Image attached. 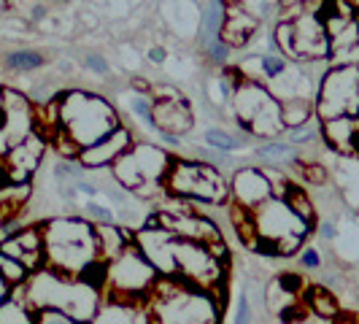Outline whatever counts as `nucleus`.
Masks as SVG:
<instances>
[{"label": "nucleus", "mask_w": 359, "mask_h": 324, "mask_svg": "<svg viewBox=\"0 0 359 324\" xmlns=\"http://www.w3.org/2000/svg\"><path fill=\"white\" fill-rule=\"evenodd\" d=\"M176 270H179V278L184 284L203 292H216V289H224V268L227 262L219 259L211 246H203V243H192V241H181L176 238Z\"/></svg>", "instance_id": "12"}, {"label": "nucleus", "mask_w": 359, "mask_h": 324, "mask_svg": "<svg viewBox=\"0 0 359 324\" xmlns=\"http://www.w3.org/2000/svg\"><path fill=\"white\" fill-rule=\"evenodd\" d=\"M11 295H14V287H11V284H8V281L0 276V306H3V303H6Z\"/></svg>", "instance_id": "46"}, {"label": "nucleus", "mask_w": 359, "mask_h": 324, "mask_svg": "<svg viewBox=\"0 0 359 324\" xmlns=\"http://www.w3.org/2000/svg\"><path fill=\"white\" fill-rule=\"evenodd\" d=\"M133 146V133L127 127H116L111 135H106L103 141H97L95 146L79 151V165L87 170V168H103V165H114L119 157H125Z\"/></svg>", "instance_id": "16"}, {"label": "nucleus", "mask_w": 359, "mask_h": 324, "mask_svg": "<svg viewBox=\"0 0 359 324\" xmlns=\"http://www.w3.org/2000/svg\"><path fill=\"white\" fill-rule=\"evenodd\" d=\"M319 235H322L324 241H335V238H338V227H335L332 222H322V224H319Z\"/></svg>", "instance_id": "43"}, {"label": "nucleus", "mask_w": 359, "mask_h": 324, "mask_svg": "<svg viewBox=\"0 0 359 324\" xmlns=\"http://www.w3.org/2000/svg\"><path fill=\"white\" fill-rule=\"evenodd\" d=\"M235 97V125L243 127L249 135L257 138H276L281 130H287L281 116V100L273 97L268 87H262L254 79H241L233 92Z\"/></svg>", "instance_id": "5"}, {"label": "nucleus", "mask_w": 359, "mask_h": 324, "mask_svg": "<svg viewBox=\"0 0 359 324\" xmlns=\"http://www.w3.org/2000/svg\"><path fill=\"white\" fill-rule=\"evenodd\" d=\"M300 268L319 270V268H322V254L316 252L313 246H306V249H300Z\"/></svg>", "instance_id": "40"}, {"label": "nucleus", "mask_w": 359, "mask_h": 324, "mask_svg": "<svg viewBox=\"0 0 359 324\" xmlns=\"http://www.w3.org/2000/svg\"><path fill=\"white\" fill-rule=\"evenodd\" d=\"M224 17H227V6L222 0H208V6L203 11V22H200V46L203 49L222 38Z\"/></svg>", "instance_id": "24"}, {"label": "nucleus", "mask_w": 359, "mask_h": 324, "mask_svg": "<svg viewBox=\"0 0 359 324\" xmlns=\"http://www.w3.org/2000/svg\"><path fill=\"white\" fill-rule=\"evenodd\" d=\"M135 246L141 249L146 259L154 265V270L160 273V278H179L176 270V235H170L165 227H141L135 233Z\"/></svg>", "instance_id": "13"}, {"label": "nucleus", "mask_w": 359, "mask_h": 324, "mask_svg": "<svg viewBox=\"0 0 359 324\" xmlns=\"http://www.w3.org/2000/svg\"><path fill=\"white\" fill-rule=\"evenodd\" d=\"M203 141L211 146V149H216V151H224V154H230V151L243 146V141H238L235 135H230L227 130H219V127H208L205 135H203Z\"/></svg>", "instance_id": "32"}, {"label": "nucleus", "mask_w": 359, "mask_h": 324, "mask_svg": "<svg viewBox=\"0 0 359 324\" xmlns=\"http://www.w3.org/2000/svg\"><path fill=\"white\" fill-rule=\"evenodd\" d=\"M319 138V127L313 125V122H306V125H300V127H292L289 130V144L292 146H306V144H313Z\"/></svg>", "instance_id": "34"}, {"label": "nucleus", "mask_w": 359, "mask_h": 324, "mask_svg": "<svg viewBox=\"0 0 359 324\" xmlns=\"http://www.w3.org/2000/svg\"><path fill=\"white\" fill-rule=\"evenodd\" d=\"M76 189H79V195H87V198H95V195H97V189H95V187H92L90 181H76Z\"/></svg>", "instance_id": "45"}, {"label": "nucleus", "mask_w": 359, "mask_h": 324, "mask_svg": "<svg viewBox=\"0 0 359 324\" xmlns=\"http://www.w3.org/2000/svg\"><path fill=\"white\" fill-rule=\"evenodd\" d=\"M170 162H173L170 154L160 146L133 144L125 157H119L114 162V176H116L122 189H133V192L144 195L146 184L157 187V184L165 181Z\"/></svg>", "instance_id": "9"}, {"label": "nucleus", "mask_w": 359, "mask_h": 324, "mask_svg": "<svg viewBox=\"0 0 359 324\" xmlns=\"http://www.w3.org/2000/svg\"><path fill=\"white\" fill-rule=\"evenodd\" d=\"M160 138H162V144H165V146H173V149H176V146L181 144L176 133H160Z\"/></svg>", "instance_id": "48"}, {"label": "nucleus", "mask_w": 359, "mask_h": 324, "mask_svg": "<svg viewBox=\"0 0 359 324\" xmlns=\"http://www.w3.org/2000/svg\"><path fill=\"white\" fill-rule=\"evenodd\" d=\"M313 108L322 122L359 116V62H341L324 73Z\"/></svg>", "instance_id": "8"}, {"label": "nucleus", "mask_w": 359, "mask_h": 324, "mask_svg": "<svg viewBox=\"0 0 359 324\" xmlns=\"http://www.w3.org/2000/svg\"><path fill=\"white\" fill-rule=\"evenodd\" d=\"M84 68H87V71H92V73H100V76H103V73H108V62L103 60V57H100V54H90V57L84 60Z\"/></svg>", "instance_id": "42"}, {"label": "nucleus", "mask_w": 359, "mask_h": 324, "mask_svg": "<svg viewBox=\"0 0 359 324\" xmlns=\"http://www.w3.org/2000/svg\"><path fill=\"white\" fill-rule=\"evenodd\" d=\"M90 324H151V319H149L146 303L122 300V297H103V303Z\"/></svg>", "instance_id": "18"}, {"label": "nucleus", "mask_w": 359, "mask_h": 324, "mask_svg": "<svg viewBox=\"0 0 359 324\" xmlns=\"http://www.w3.org/2000/svg\"><path fill=\"white\" fill-rule=\"evenodd\" d=\"M0 324H38V311L27 303L22 287L14 289V295L0 306Z\"/></svg>", "instance_id": "23"}, {"label": "nucleus", "mask_w": 359, "mask_h": 324, "mask_svg": "<svg viewBox=\"0 0 359 324\" xmlns=\"http://www.w3.org/2000/svg\"><path fill=\"white\" fill-rule=\"evenodd\" d=\"M43 230V268L79 278L92 262L100 259L97 241H95V224L79 216H57L52 222L41 224Z\"/></svg>", "instance_id": "1"}, {"label": "nucleus", "mask_w": 359, "mask_h": 324, "mask_svg": "<svg viewBox=\"0 0 359 324\" xmlns=\"http://www.w3.org/2000/svg\"><path fill=\"white\" fill-rule=\"evenodd\" d=\"M313 103L311 100H284L281 103V116H284V125L292 130V127H300L313 119Z\"/></svg>", "instance_id": "28"}, {"label": "nucleus", "mask_w": 359, "mask_h": 324, "mask_svg": "<svg viewBox=\"0 0 359 324\" xmlns=\"http://www.w3.org/2000/svg\"><path fill=\"white\" fill-rule=\"evenodd\" d=\"M41 65H43V54L30 52V49H22V52H11L8 57H6V68H11V71H19V73L38 71Z\"/></svg>", "instance_id": "30"}, {"label": "nucleus", "mask_w": 359, "mask_h": 324, "mask_svg": "<svg viewBox=\"0 0 359 324\" xmlns=\"http://www.w3.org/2000/svg\"><path fill=\"white\" fill-rule=\"evenodd\" d=\"M203 52H205V60H208V62H214V65H227V60H230V52H233V49L219 38V41H214V43H208Z\"/></svg>", "instance_id": "35"}, {"label": "nucleus", "mask_w": 359, "mask_h": 324, "mask_svg": "<svg viewBox=\"0 0 359 324\" xmlns=\"http://www.w3.org/2000/svg\"><path fill=\"white\" fill-rule=\"evenodd\" d=\"M3 100H6V90H0V108H3Z\"/></svg>", "instance_id": "49"}, {"label": "nucleus", "mask_w": 359, "mask_h": 324, "mask_svg": "<svg viewBox=\"0 0 359 324\" xmlns=\"http://www.w3.org/2000/svg\"><path fill=\"white\" fill-rule=\"evenodd\" d=\"M322 135L335 151L359 157V116H341L322 122Z\"/></svg>", "instance_id": "19"}, {"label": "nucleus", "mask_w": 359, "mask_h": 324, "mask_svg": "<svg viewBox=\"0 0 359 324\" xmlns=\"http://www.w3.org/2000/svg\"><path fill=\"white\" fill-rule=\"evenodd\" d=\"M219 303L214 292H203L181 278H157L146 308L151 324H219Z\"/></svg>", "instance_id": "3"}, {"label": "nucleus", "mask_w": 359, "mask_h": 324, "mask_svg": "<svg viewBox=\"0 0 359 324\" xmlns=\"http://www.w3.org/2000/svg\"><path fill=\"white\" fill-rule=\"evenodd\" d=\"M154 122H157L160 133H176V135L187 133L192 127L189 103L181 97L179 92L154 97Z\"/></svg>", "instance_id": "17"}, {"label": "nucleus", "mask_w": 359, "mask_h": 324, "mask_svg": "<svg viewBox=\"0 0 359 324\" xmlns=\"http://www.w3.org/2000/svg\"><path fill=\"white\" fill-rule=\"evenodd\" d=\"M130 111H133L146 127L157 130V122H154V97H149V95H133V97H130Z\"/></svg>", "instance_id": "33"}, {"label": "nucleus", "mask_w": 359, "mask_h": 324, "mask_svg": "<svg viewBox=\"0 0 359 324\" xmlns=\"http://www.w3.org/2000/svg\"><path fill=\"white\" fill-rule=\"evenodd\" d=\"M254 313H252V303H249V295L241 292L238 300H235V313H233V324H252Z\"/></svg>", "instance_id": "37"}, {"label": "nucleus", "mask_w": 359, "mask_h": 324, "mask_svg": "<svg viewBox=\"0 0 359 324\" xmlns=\"http://www.w3.org/2000/svg\"><path fill=\"white\" fill-rule=\"evenodd\" d=\"M3 3H6V0H0V11H3Z\"/></svg>", "instance_id": "50"}, {"label": "nucleus", "mask_w": 359, "mask_h": 324, "mask_svg": "<svg viewBox=\"0 0 359 324\" xmlns=\"http://www.w3.org/2000/svg\"><path fill=\"white\" fill-rule=\"evenodd\" d=\"M41 154H43V141L38 135H27L22 144H17L8 151L6 165H8L11 176H14V184H19V181L25 184V181L30 179V173L36 170L38 162H41Z\"/></svg>", "instance_id": "20"}, {"label": "nucleus", "mask_w": 359, "mask_h": 324, "mask_svg": "<svg viewBox=\"0 0 359 324\" xmlns=\"http://www.w3.org/2000/svg\"><path fill=\"white\" fill-rule=\"evenodd\" d=\"M95 241H97V254L103 262L116 259L119 254L125 252L130 243H135V233H130L127 227L119 224H95Z\"/></svg>", "instance_id": "22"}, {"label": "nucleus", "mask_w": 359, "mask_h": 324, "mask_svg": "<svg viewBox=\"0 0 359 324\" xmlns=\"http://www.w3.org/2000/svg\"><path fill=\"white\" fill-rule=\"evenodd\" d=\"M278 284L284 292H289L292 297H297L300 292H303V276H297V273H284V276H278Z\"/></svg>", "instance_id": "39"}, {"label": "nucleus", "mask_w": 359, "mask_h": 324, "mask_svg": "<svg viewBox=\"0 0 359 324\" xmlns=\"http://www.w3.org/2000/svg\"><path fill=\"white\" fill-rule=\"evenodd\" d=\"M162 184L176 198H189L198 203H227L230 200L227 181L208 162L173 160Z\"/></svg>", "instance_id": "6"}, {"label": "nucleus", "mask_w": 359, "mask_h": 324, "mask_svg": "<svg viewBox=\"0 0 359 324\" xmlns=\"http://www.w3.org/2000/svg\"><path fill=\"white\" fill-rule=\"evenodd\" d=\"M287 203L289 208L294 211V214L300 216L303 222H308V224H313V219H316V211H313V203L308 200V195L297 187V184H292V189H289L287 195Z\"/></svg>", "instance_id": "31"}, {"label": "nucleus", "mask_w": 359, "mask_h": 324, "mask_svg": "<svg viewBox=\"0 0 359 324\" xmlns=\"http://www.w3.org/2000/svg\"><path fill=\"white\" fill-rule=\"evenodd\" d=\"M287 68H289V60L281 52H268L257 57V71L262 76V81H259L262 87H270Z\"/></svg>", "instance_id": "27"}, {"label": "nucleus", "mask_w": 359, "mask_h": 324, "mask_svg": "<svg viewBox=\"0 0 359 324\" xmlns=\"http://www.w3.org/2000/svg\"><path fill=\"white\" fill-rule=\"evenodd\" d=\"M230 195L235 198V205L254 211L259 208L262 203H268L273 198V187H270L265 170H257V168H243L233 176L230 184Z\"/></svg>", "instance_id": "15"}, {"label": "nucleus", "mask_w": 359, "mask_h": 324, "mask_svg": "<svg viewBox=\"0 0 359 324\" xmlns=\"http://www.w3.org/2000/svg\"><path fill=\"white\" fill-rule=\"evenodd\" d=\"M252 219L254 227H257V235H262L268 241H276L278 249H281V257L297 254L303 238L311 233V224L303 222L300 216L289 208L287 200L278 198H270L259 208H254Z\"/></svg>", "instance_id": "10"}, {"label": "nucleus", "mask_w": 359, "mask_h": 324, "mask_svg": "<svg viewBox=\"0 0 359 324\" xmlns=\"http://www.w3.org/2000/svg\"><path fill=\"white\" fill-rule=\"evenodd\" d=\"M38 324H79V322L71 319L68 313H62V311L46 308V311H38Z\"/></svg>", "instance_id": "38"}, {"label": "nucleus", "mask_w": 359, "mask_h": 324, "mask_svg": "<svg viewBox=\"0 0 359 324\" xmlns=\"http://www.w3.org/2000/svg\"><path fill=\"white\" fill-rule=\"evenodd\" d=\"M0 276H3L11 287L17 289V287H25V284H27V278H30L33 273L25 268L19 259H11V257H6V254L0 252Z\"/></svg>", "instance_id": "29"}, {"label": "nucleus", "mask_w": 359, "mask_h": 324, "mask_svg": "<svg viewBox=\"0 0 359 324\" xmlns=\"http://www.w3.org/2000/svg\"><path fill=\"white\" fill-rule=\"evenodd\" d=\"M257 33V17L252 11H246L243 6L227 8L224 17V27H222V41L233 49V46H246L252 36Z\"/></svg>", "instance_id": "21"}, {"label": "nucleus", "mask_w": 359, "mask_h": 324, "mask_svg": "<svg viewBox=\"0 0 359 324\" xmlns=\"http://www.w3.org/2000/svg\"><path fill=\"white\" fill-rule=\"evenodd\" d=\"M160 273L146 259L135 243H130L116 259L108 262L106 273V297H122V300H138L146 303L151 289L157 284Z\"/></svg>", "instance_id": "7"}, {"label": "nucleus", "mask_w": 359, "mask_h": 324, "mask_svg": "<svg viewBox=\"0 0 359 324\" xmlns=\"http://www.w3.org/2000/svg\"><path fill=\"white\" fill-rule=\"evenodd\" d=\"M276 49L294 60H319L330 54V38L316 14L284 19L276 27Z\"/></svg>", "instance_id": "11"}, {"label": "nucleus", "mask_w": 359, "mask_h": 324, "mask_svg": "<svg viewBox=\"0 0 359 324\" xmlns=\"http://www.w3.org/2000/svg\"><path fill=\"white\" fill-rule=\"evenodd\" d=\"M257 157L262 162H268V165H300V149L297 146H292L289 141H270V144L259 146L257 149Z\"/></svg>", "instance_id": "26"}, {"label": "nucleus", "mask_w": 359, "mask_h": 324, "mask_svg": "<svg viewBox=\"0 0 359 324\" xmlns=\"http://www.w3.org/2000/svg\"><path fill=\"white\" fill-rule=\"evenodd\" d=\"M57 103H60V130H57L60 135L57 138L71 141L79 151L103 141L119 127L116 111L111 108L108 100L97 97V95L68 92Z\"/></svg>", "instance_id": "4"}, {"label": "nucleus", "mask_w": 359, "mask_h": 324, "mask_svg": "<svg viewBox=\"0 0 359 324\" xmlns=\"http://www.w3.org/2000/svg\"><path fill=\"white\" fill-rule=\"evenodd\" d=\"M84 216L95 219L97 224H111V222H114V211H111L108 205L95 203V200H87V203H84Z\"/></svg>", "instance_id": "36"}, {"label": "nucleus", "mask_w": 359, "mask_h": 324, "mask_svg": "<svg viewBox=\"0 0 359 324\" xmlns=\"http://www.w3.org/2000/svg\"><path fill=\"white\" fill-rule=\"evenodd\" d=\"M149 60L157 62V65H162V62L168 60V52H165L162 46H151V49H149Z\"/></svg>", "instance_id": "44"}, {"label": "nucleus", "mask_w": 359, "mask_h": 324, "mask_svg": "<svg viewBox=\"0 0 359 324\" xmlns=\"http://www.w3.org/2000/svg\"><path fill=\"white\" fill-rule=\"evenodd\" d=\"M303 176H306L308 184H324L327 170L322 168V162H308V165H303Z\"/></svg>", "instance_id": "41"}, {"label": "nucleus", "mask_w": 359, "mask_h": 324, "mask_svg": "<svg viewBox=\"0 0 359 324\" xmlns=\"http://www.w3.org/2000/svg\"><path fill=\"white\" fill-rule=\"evenodd\" d=\"M0 252L6 257H11V259H19L30 273L43 270L46 257H43V230H41V224L22 227L17 235L3 238L0 241Z\"/></svg>", "instance_id": "14"}, {"label": "nucleus", "mask_w": 359, "mask_h": 324, "mask_svg": "<svg viewBox=\"0 0 359 324\" xmlns=\"http://www.w3.org/2000/svg\"><path fill=\"white\" fill-rule=\"evenodd\" d=\"M0 200H3V195H0Z\"/></svg>", "instance_id": "51"}, {"label": "nucleus", "mask_w": 359, "mask_h": 324, "mask_svg": "<svg viewBox=\"0 0 359 324\" xmlns=\"http://www.w3.org/2000/svg\"><path fill=\"white\" fill-rule=\"evenodd\" d=\"M27 303L36 311H62L79 324H90L97 313V308L103 303L100 289L81 281V278H71V276H60L52 270H38L27 278V284L22 287Z\"/></svg>", "instance_id": "2"}, {"label": "nucleus", "mask_w": 359, "mask_h": 324, "mask_svg": "<svg viewBox=\"0 0 359 324\" xmlns=\"http://www.w3.org/2000/svg\"><path fill=\"white\" fill-rule=\"evenodd\" d=\"M306 306L313 316L319 319H335L341 313V306H338V297L330 292L327 287H311L306 289Z\"/></svg>", "instance_id": "25"}, {"label": "nucleus", "mask_w": 359, "mask_h": 324, "mask_svg": "<svg viewBox=\"0 0 359 324\" xmlns=\"http://www.w3.org/2000/svg\"><path fill=\"white\" fill-rule=\"evenodd\" d=\"M332 324H359V313H338L335 319H332Z\"/></svg>", "instance_id": "47"}]
</instances>
